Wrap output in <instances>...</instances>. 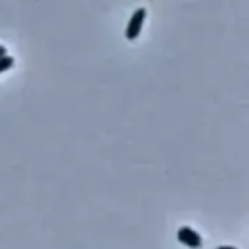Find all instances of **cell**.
Here are the masks:
<instances>
[{
  "label": "cell",
  "mask_w": 249,
  "mask_h": 249,
  "mask_svg": "<svg viewBox=\"0 0 249 249\" xmlns=\"http://www.w3.org/2000/svg\"><path fill=\"white\" fill-rule=\"evenodd\" d=\"M146 16H147V10L144 7H139V9L134 10V13L131 15V18L128 20L127 29H125V38L128 41H134V39L139 38V35L142 32V28L144 25Z\"/></svg>",
  "instance_id": "cell-1"
},
{
  "label": "cell",
  "mask_w": 249,
  "mask_h": 249,
  "mask_svg": "<svg viewBox=\"0 0 249 249\" xmlns=\"http://www.w3.org/2000/svg\"><path fill=\"white\" fill-rule=\"evenodd\" d=\"M177 238L181 244L191 249H200L203 247V238L190 226H182L177 232Z\"/></svg>",
  "instance_id": "cell-2"
},
{
  "label": "cell",
  "mask_w": 249,
  "mask_h": 249,
  "mask_svg": "<svg viewBox=\"0 0 249 249\" xmlns=\"http://www.w3.org/2000/svg\"><path fill=\"white\" fill-rule=\"evenodd\" d=\"M15 64V58L12 55H4L0 58V73L7 71L12 66Z\"/></svg>",
  "instance_id": "cell-3"
},
{
  "label": "cell",
  "mask_w": 249,
  "mask_h": 249,
  "mask_svg": "<svg viewBox=\"0 0 249 249\" xmlns=\"http://www.w3.org/2000/svg\"><path fill=\"white\" fill-rule=\"evenodd\" d=\"M4 55H7V48L4 45H0V58L4 57Z\"/></svg>",
  "instance_id": "cell-4"
},
{
  "label": "cell",
  "mask_w": 249,
  "mask_h": 249,
  "mask_svg": "<svg viewBox=\"0 0 249 249\" xmlns=\"http://www.w3.org/2000/svg\"><path fill=\"white\" fill-rule=\"evenodd\" d=\"M216 249H236L235 247H231V245H222V247H219V248Z\"/></svg>",
  "instance_id": "cell-5"
}]
</instances>
